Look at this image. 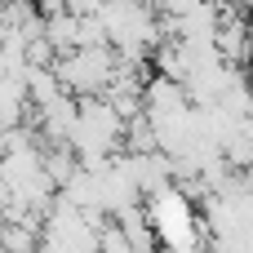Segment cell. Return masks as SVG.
<instances>
[{"label": "cell", "mask_w": 253, "mask_h": 253, "mask_svg": "<svg viewBox=\"0 0 253 253\" xmlns=\"http://www.w3.org/2000/svg\"><path fill=\"white\" fill-rule=\"evenodd\" d=\"M151 218H156V231H160L173 249H187V245H191V209H187L182 196H173V191L156 196Z\"/></svg>", "instance_id": "6da1fadb"}]
</instances>
